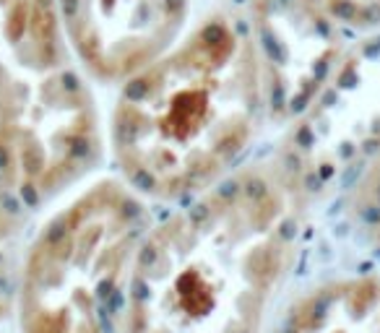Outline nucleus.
<instances>
[{
    "mask_svg": "<svg viewBox=\"0 0 380 333\" xmlns=\"http://www.w3.org/2000/svg\"><path fill=\"white\" fill-rule=\"evenodd\" d=\"M339 29L373 31L380 29V0H302Z\"/></svg>",
    "mask_w": 380,
    "mask_h": 333,
    "instance_id": "nucleus-11",
    "label": "nucleus"
},
{
    "mask_svg": "<svg viewBox=\"0 0 380 333\" xmlns=\"http://www.w3.org/2000/svg\"><path fill=\"white\" fill-rule=\"evenodd\" d=\"M21 271V203L0 188V315L13 302Z\"/></svg>",
    "mask_w": 380,
    "mask_h": 333,
    "instance_id": "nucleus-10",
    "label": "nucleus"
},
{
    "mask_svg": "<svg viewBox=\"0 0 380 333\" xmlns=\"http://www.w3.org/2000/svg\"><path fill=\"white\" fill-rule=\"evenodd\" d=\"M63 63H71V47L57 0H0V89Z\"/></svg>",
    "mask_w": 380,
    "mask_h": 333,
    "instance_id": "nucleus-8",
    "label": "nucleus"
},
{
    "mask_svg": "<svg viewBox=\"0 0 380 333\" xmlns=\"http://www.w3.org/2000/svg\"><path fill=\"white\" fill-rule=\"evenodd\" d=\"M248 26L271 117L294 122L347 50L344 29L302 0H253Z\"/></svg>",
    "mask_w": 380,
    "mask_h": 333,
    "instance_id": "nucleus-6",
    "label": "nucleus"
},
{
    "mask_svg": "<svg viewBox=\"0 0 380 333\" xmlns=\"http://www.w3.org/2000/svg\"><path fill=\"white\" fill-rule=\"evenodd\" d=\"M146 234V206L120 182H97L73 198L21 260V333H118Z\"/></svg>",
    "mask_w": 380,
    "mask_h": 333,
    "instance_id": "nucleus-3",
    "label": "nucleus"
},
{
    "mask_svg": "<svg viewBox=\"0 0 380 333\" xmlns=\"http://www.w3.org/2000/svg\"><path fill=\"white\" fill-rule=\"evenodd\" d=\"M380 159V29L347 47L292 122L279 164L302 198L365 175Z\"/></svg>",
    "mask_w": 380,
    "mask_h": 333,
    "instance_id": "nucleus-5",
    "label": "nucleus"
},
{
    "mask_svg": "<svg viewBox=\"0 0 380 333\" xmlns=\"http://www.w3.org/2000/svg\"><path fill=\"white\" fill-rule=\"evenodd\" d=\"M102 156L94 97L71 63L0 89V188L39 206L76 185Z\"/></svg>",
    "mask_w": 380,
    "mask_h": 333,
    "instance_id": "nucleus-4",
    "label": "nucleus"
},
{
    "mask_svg": "<svg viewBox=\"0 0 380 333\" xmlns=\"http://www.w3.org/2000/svg\"><path fill=\"white\" fill-rule=\"evenodd\" d=\"M302 201L279 162L198 193L146 234L123 333H260L292 266Z\"/></svg>",
    "mask_w": 380,
    "mask_h": 333,
    "instance_id": "nucleus-1",
    "label": "nucleus"
},
{
    "mask_svg": "<svg viewBox=\"0 0 380 333\" xmlns=\"http://www.w3.org/2000/svg\"><path fill=\"white\" fill-rule=\"evenodd\" d=\"M57 10L86 71L125 84L180 39L188 0H57Z\"/></svg>",
    "mask_w": 380,
    "mask_h": 333,
    "instance_id": "nucleus-7",
    "label": "nucleus"
},
{
    "mask_svg": "<svg viewBox=\"0 0 380 333\" xmlns=\"http://www.w3.org/2000/svg\"><path fill=\"white\" fill-rule=\"evenodd\" d=\"M281 333H380V276L360 273L318 284L297 300Z\"/></svg>",
    "mask_w": 380,
    "mask_h": 333,
    "instance_id": "nucleus-9",
    "label": "nucleus"
},
{
    "mask_svg": "<svg viewBox=\"0 0 380 333\" xmlns=\"http://www.w3.org/2000/svg\"><path fill=\"white\" fill-rule=\"evenodd\" d=\"M266 112L248 21L214 13L123 84L112 151L138 195H198L229 175Z\"/></svg>",
    "mask_w": 380,
    "mask_h": 333,
    "instance_id": "nucleus-2",
    "label": "nucleus"
}]
</instances>
